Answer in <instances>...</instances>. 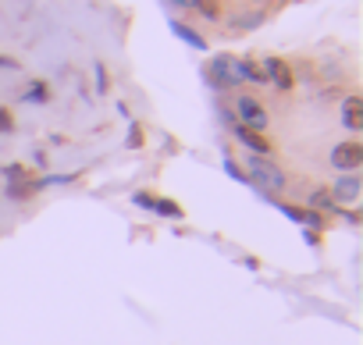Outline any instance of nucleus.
Instances as JSON below:
<instances>
[{"mask_svg":"<svg viewBox=\"0 0 363 345\" xmlns=\"http://www.w3.org/2000/svg\"><path fill=\"white\" fill-rule=\"evenodd\" d=\"M203 79H207L214 89H235V86H242V82L264 86L260 64H257V61H239V57H232V54L211 57V64L203 68Z\"/></svg>","mask_w":363,"mask_h":345,"instance_id":"nucleus-1","label":"nucleus"},{"mask_svg":"<svg viewBox=\"0 0 363 345\" xmlns=\"http://www.w3.org/2000/svg\"><path fill=\"white\" fill-rule=\"evenodd\" d=\"M242 175H246V186H253L257 193H264L267 200H278L285 193V171L271 160V157H257L250 153L246 167H242Z\"/></svg>","mask_w":363,"mask_h":345,"instance_id":"nucleus-2","label":"nucleus"},{"mask_svg":"<svg viewBox=\"0 0 363 345\" xmlns=\"http://www.w3.org/2000/svg\"><path fill=\"white\" fill-rule=\"evenodd\" d=\"M239 125H246V128H253V132H264L267 125H271V114H267V107L257 100V96H250V93H239L235 96V114H232Z\"/></svg>","mask_w":363,"mask_h":345,"instance_id":"nucleus-3","label":"nucleus"},{"mask_svg":"<svg viewBox=\"0 0 363 345\" xmlns=\"http://www.w3.org/2000/svg\"><path fill=\"white\" fill-rule=\"evenodd\" d=\"M328 164H331L335 171H342V175H352V171L363 164V142H359V139H342V142H335L331 153H328Z\"/></svg>","mask_w":363,"mask_h":345,"instance_id":"nucleus-4","label":"nucleus"},{"mask_svg":"<svg viewBox=\"0 0 363 345\" xmlns=\"http://www.w3.org/2000/svg\"><path fill=\"white\" fill-rule=\"evenodd\" d=\"M260 72H264V82H267V86H274L278 93H289V89L296 86V75H292L289 61H281V57H264Z\"/></svg>","mask_w":363,"mask_h":345,"instance_id":"nucleus-5","label":"nucleus"},{"mask_svg":"<svg viewBox=\"0 0 363 345\" xmlns=\"http://www.w3.org/2000/svg\"><path fill=\"white\" fill-rule=\"evenodd\" d=\"M228 128H232V135H235L250 153H257V157H271V149H274V146H271V139H267L264 132H253V128H246V125H239V121H235V125H228Z\"/></svg>","mask_w":363,"mask_h":345,"instance_id":"nucleus-6","label":"nucleus"},{"mask_svg":"<svg viewBox=\"0 0 363 345\" xmlns=\"http://www.w3.org/2000/svg\"><path fill=\"white\" fill-rule=\"evenodd\" d=\"M331 193V200L342 207V203H356L359 200V179H356V171L352 175H342V179H335V186L328 189Z\"/></svg>","mask_w":363,"mask_h":345,"instance_id":"nucleus-7","label":"nucleus"},{"mask_svg":"<svg viewBox=\"0 0 363 345\" xmlns=\"http://www.w3.org/2000/svg\"><path fill=\"white\" fill-rule=\"evenodd\" d=\"M342 125H345L349 132H363V96L349 93V96L342 100Z\"/></svg>","mask_w":363,"mask_h":345,"instance_id":"nucleus-8","label":"nucleus"},{"mask_svg":"<svg viewBox=\"0 0 363 345\" xmlns=\"http://www.w3.org/2000/svg\"><path fill=\"white\" fill-rule=\"evenodd\" d=\"M171 33H174L182 43H189L193 50H200V54L207 50V40H203V36H200L193 26H186V22H178V18H174V22H171Z\"/></svg>","mask_w":363,"mask_h":345,"instance_id":"nucleus-9","label":"nucleus"},{"mask_svg":"<svg viewBox=\"0 0 363 345\" xmlns=\"http://www.w3.org/2000/svg\"><path fill=\"white\" fill-rule=\"evenodd\" d=\"M306 210H317V214H338V203L331 200L328 189H313L306 196Z\"/></svg>","mask_w":363,"mask_h":345,"instance_id":"nucleus-10","label":"nucleus"},{"mask_svg":"<svg viewBox=\"0 0 363 345\" xmlns=\"http://www.w3.org/2000/svg\"><path fill=\"white\" fill-rule=\"evenodd\" d=\"M264 18H267V15H264L260 8H253V11H242V15H235V18H232V26H235V29H257Z\"/></svg>","mask_w":363,"mask_h":345,"instance_id":"nucleus-11","label":"nucleus"},{"mask_svg":"<svg viewBox=\"0 0 363 345\" xmlns=\"http://www.w3.org/2000/svg\"><path fill=\"white\" fill-rule=\"evenodd\" d=\"M193 11H200V15L211 18V22L221 18V4H218V0H196V8H193Z\"/></svg>","mask_w":363,"mask_h":345,"instance_id":"nucleus-12","label":"nucleus"},{"mask_svg":"<svg viewBox=\"0 0 363 345\" xmlns=\"http://www.w3.org/2000/svg\"><path fill=\"white\" fill-rule=\"evenodd\" d=\"M4 175H8V186H15V182H29L33 175H29V167H22V164H8L4 167Z\"/></svg>","mask_w":363,"mask_h":345,"instance_id":"nucleus-13","label":"nucleus"},{"mask_svg":"<svg viewBox=\"0 0 363 345\" xmlns=\"http://www.w3.org/2000/svg\"><path fill=\"white\" fill-rule=\"evenodd\" d=\"M153 210H157V214H164V217H182V207H178V203H171V200H153Z\"/></svg>","mask_w":363,"mask_h":345,"instance_id":"nucleus-14","label":"nucleus"},{"mask_svg":"<svg viewBox=\"0 0 363 345\" xmlns=\"http://www.w3.org/2000/svg\"><path fill=\"white\" fill-rule=\"evenodd\" d=\"M143 142H146V139H143V128H139V125L132 121V128H128V139H125V146H128V149H143Z\"/></svg>","mask_w":363,"mask_h":345,"instance_id":"nucleus-15","label":"nucleus"},{"mask_svg":"<svg viewBox=\"0 0 363 345\" xmlns=\"http://www.w3.org/2000/svg\"><path fill=\"white\" fill-rule=\"evenodd\" d=\"M93 72H96V93H107V89H111V75H107V68L96 64Z\"/></svg>","mask_w":363,"mask_h":345,"instance_id":"nucleus-16","label":"nucleus"},{"mask_svg":"<svg viewBox=\"0 0 363 345\" xmlns=\"http://www.w3.org/2000/svg\"><path fill=\"white\" fill-rule=\"evenodd\" d=\"M26 100L43 103V100H47V86H43V82H33V86H29V93H26Z\"/></svg>","mask_w":363,"mask_h":345,"instance_id":"nucleus-17","label":"nucleus"},{"mask_svg":"<svg viewBox=\"0 0 363 345\" xmlns=\"http://www.w3.org/2000/svg\"><path fill=\"white\" fill-rule=\"evenodd\" d=\"M225 171H228V179H235V182H246V175H242V164H235L232 157H225Z\"/></svg>","mask_w":363,"mask_h":345,"instance_id":"nucleus-18","label":"nucleus"},{"mask_svg":"<svg viewBox=\"0 0 363 345\" xmlns=\"http://www.w3.org/2000/svg\"><path fill=\"white\" fill-rule=\"evenodd\" d=\"M15 128V118H11V111L8 107H0V135H4V132H11Z\"/></svg>","mask_w":363,"mask_h":345,"instance_id":"nucleus-19","label":"nucleus"},{"mask_svg":"<svg viewBox=\"0 0 363 345\" xmlns=\"http://www.w3.org/2000/svg\"><path fill=\"white\" fill-rule=\"evenodd\" d=\"M132 200H135V203H139L143 210H153V196H150V193H135Z\"/></svg>","mask_w":363,"mask_h":345,"instance_id":"nucleus-20","label":"nucleus"},{"mask_svg":"<svg viewBox=\"0 0 363 345\" xmlns=\"http://www.w3.org/2000/svg\"><path fill=\"white\" fill-rule=\"evenodd\" d=\"M171 8H182V11H193L196 8V0H167Z\"/></svg>","mask_w":363,"mask_h":345,"instance_id":"nucleus-21","label":"nucleus"},{"mask_svg":"<svg viewBox=\"0 0 363 345\" xmlns=\"http://www.w3.org/2000/svg\"><path fill=\"white\" fill-rule=\"evenodd\" d=\"M303 239H306L310 246H320V232H306V228H303Z\"/></svg>","mask_w":363,"mask_h":345,"instance_id":"nucleus-22","label":"nucleus"},{"mask_svg":"<svg viewBox=\"0 0 363 345\" xmlns=\"http://www.w3.org/2000/svg\"><path fill=\"white\" fill-rule=\"evenodd\" d=\"M0 68H15V61L11 57H0Z\"/></svg>","mask_w":363,"mask_h":345,"instance_id":"nucleus-23","label":"nucleus"}]
</instances>
